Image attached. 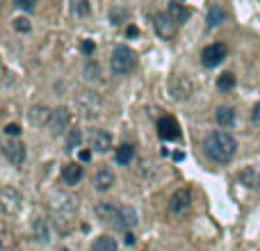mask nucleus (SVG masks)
Wrapping results in <instances>:
<instances>
[{
	"label": "nucleus",
	"instance_id": "29",
	"mask_svg": "<svg viewBox=\"0 0 260 251\" xmlns=\"http://www.w3.org/2000/svg\"><path fill=\"white\" fill-rule=\"evenodd\" d=\"M5 133L12 135V137H16V135H21V126H16V124H7V126H5Z\"/></svg>",
	"mask_w": 260,
	"mask_h": 251
},
{
	"label": "nucleus",
	"instance_id": "26",
	"mask_svg": "<svg viewBox=\"0 0 260 251\" xmlns=\"http://www.w3.org/2000/svg\"><path fill=\"white\" fill-rule=\"evenodd\" d=\"M14 30L16 32H30V21L25 18V16H18V18H14Z\"/></svg>",
	"mask_w": 260,
	"mask_h": 251
},
{
	"label": "nucleus",
	"instance_id": "32",
	"mask_svg": "<svg viewBox=\"0 0 260 251\" xmlns=\"http://www.w3.org/2000/svg\"><path fill=\"white\" fill-rule=\"evenodd\" d=\"M80 160H82V162L91 160V151H80Z\"/></svg>",
	"mask_w": 260,
	"mask_h": 251
},
{
	"label": "nucleus",
	"instance_id": "9",
	"mask_svg": "<svg viewBox=\"0 0 260 251\" xmlns=\"http://www.w3.org/2000/svg\"><path fill=\"white\" fill-rule=\"evenodd\" d=\"M153 25H156V32L162 39L176 37V32H178V23L173 21V18H171L167 12H162V14H156V21H153Z\"/></svg>",
	"mask_w": 260,
	"mask_h": 251
},
{
	"label": "nucleus",
	"instance_id": "10",
	"mask_svg": "<svg viewBox=\"0 0 260 251\" xmlns=\"http://www.w3.org/2000/svg\"><path fill=\"white\" fill-rule=\"evenodd\" d=\"M157 135L164 142H173L180 137V126L173 117H162L157 121Z\"/></svg>",
	"mask_w": 260,
	"mask_h": 251
},
{
	"label": "nucleus",
	"instance_id": "20",
	"mask_svg": "<svg viewBox=\"0 0 260 251\" xmlns=\"http://www.w3.org/2000/svg\"><path fill=\"white\" fill-rule=\"evenodd\" d=\"M135 158V148L130 146V144H121L117 151H114V160H117V164H130Z\"/></svg>",
	"mask_w": 260,
	"mask_h": 251
},
{
	"label": "nucleus",
	"instance_id": "24",
	"mask_svg": "<svg viewBox=\"0 0 260 251\" xmlns=\"http://www.w3.org/2000/svg\"><path fill=\"white\" fill-rule=\"evenodd\" d=\"M80 142H82V133L78 130V128H71L67 135V148L69 151H73L75 146H80Z\"/></svg>",
	"mask_w": 260,
	"mask_h": 251
},
{
	"label": "nucleus",
	"instance_id": "16",
	"mask_svg": "<svg viewBox=\"0 0 260 251\" xmlns=\"http://www.w3.org/2000/svg\"><path fill=\"white\" fill-rule=\"evenodd\" d=\"M238 178H240V183L246 185V187H258V185H260V171L256 169V167H251V164L240 171Z\"/></svg>",
	"mask_w": 260,
	"mask_h": 251
},
{
	"label": "nucleus",
	"instance_id": "30",
	"mask_svg": "<svg viewBox=\"0 0 260 251\" xmlns=\"http://www.w3.org/2000/svg\"><path fill=\"white\" fill-rule=\"evenodd\" d=\"M126 35H128V37H137V35H139V28H137V25H128Z\"/></svg>",
	"mask_w": 260,
	"mask_h": 251
},
{
	"label": "nucleus",
	"instance_id": "14",
	"mask_svg": "<svg viewBox=\"0 0 260 251\" xmlns=\"http://www.w3.org/2000/svg\"><path fill=\"white\" fill-rule=\"evenodd\" d=\"M62 180L67 185H78L82 180V167L78 162H69L64 169H62Z\"/></svg>",
	"mask_w": 260,
	"mask_h": 251
},
{
	"label": "nucleus",
	"instance_id": "6",
	"mask_svg": "<svg viewBox=\"0 0 260 251\" xmlns=\"http://www.w3.org/2000/svg\"><path fill=\"white\" fill-rule=\"evenodd\" d=\"M226 53H228L226 44H219V41H217V44H210L203 48V53H201V62H203V67L215 69L226 59Z\"/></svg>",
	"mask_w": 260,
	"mask_h": 251
},
{
	"label": "nucleus",
	"instance_id": "21",
	"mask_svg": "<svg viewBox=\"0 0 260 251\" xmlns=\"http://www.w3.org/2000/svg\"><path fill=\"white\" fill-rule=\"evenodd\" d=\"M91 251H117V240L112 235H101L94 240Z\"/></svg>",
	"mask_w": 260,
	"mask_h": 251
},
{
	"label": "nucleus",
	"instance_id": "28",
	"mask_svg": "<svg viewBox=\"0 0 260 251\" xmlns=\"http://www.w3.org/2000/svg\"><path fill=\"white\" fill-rule=\"evenodd\" d=\"M16 5L21 9H25V12H32L35 5H37V0H16Z\"/></svg>",
	"mask_w": 260,
	"mask_h": 251
},
{
	"label": "nucleus",
	"instance_id": "17",
	"mask_svg": "<svg viewBox=\"0 0 260 251\" xmlns=\"http://www.w3.org/2000/svg\"><path fill=\"white\" fill-rule=\"evenodd\" d=\"M208 28H217V25H222L224 21H226V12L222 9V5H217V2H212L208 7Z\"/></svg>",
	"mask_w": 260,
	"mask_h": 251
},
{
	"label": "nucleus",
	"instance_id": "5",
	"mask_svg": "<svg viewBox=\"0 0 260 251\" xmlns=\"http://www.w3.org/2000/svg\"><path fill=\"white\" fill-rule=\"evenodd\" d=\"M169 91H171V96L176 98V101H187V98L194 94V82L190 80L187 75L176 73L169 80Z\"/></svg>",
	"mask_w": 260,
	"mask_h": 251
},
{
	"label": "nucleus",
	"instance_id": "23",
	"mask_svg": "<svg viewBox=\"0 0 260 251\" xmlns=\"http://www.w3.org/2000/svg\"><path fill=\"white\" fill-rule=\"evenodd\" d=\"M235 75L230 73V71H226V73H222L219 78H217V87L222 89V91H228V89H233L235 87Z\"/></svg>",
	"mask_w": 260,
	"mask_h": 251
},
{
	"label": "nucleus",
	"instance_id": "1",
	"mask_svg": "<svg viewBox=\"0 0 260 251\" xmlns=\"http://www.w3.org/2000/svg\"><path fill=\"white\" fill-rule=\"evenodd\" d=\"M238 151V142L226 130H212L203 137V153L208 155L212 162H230Z\"/></svg>",
	"mask_w": 260,
	"mask_h": 251
},
{
	"label": "nucleus",
	"instance_id": "18",
	"mask_svg": "<svg viewBox=\"0 0 260 251\" xmlns=\"http://www.w3.org/2000/svg\"><path fill=\"white\" fill-rule=\"evenodd\" d=\"M167 14L171 16V18H173V21L178 23H185L187 21V16H190V12H187L185 7H183V5H180L178 0H171L169 2V7H167Z\"/></svg>",
	"mask_w": 260,
	"mask_h": 251
},
{
	"label": "nucleus",
	"instance_id": "12",
	"mask_svg": "<svg viewBox=\"0 0 260 251\" xmlns=\"http://www.w3.org/2000/svg\"><path fill=\"white\" fill-rule=\"evenodd\" d=\"M89 146L96 151V153H107L112 148V135L107 133V130H101V128H96V130H91L89 135Z\"/></svg>",
	"mask_w": 260,
	"mask_h": 251
},
{
	"label": "nucleus",
	"instance_id": "3",
	"mask_svg": "<svg viewBox=\"0 0 260 251\" xmlns=\"http://www.w3.org/2000/svg\"><path fill=\"white\" fill-rule=\"evenodd\" d=\"M135 64H137V55H135L133 48H128V46H117V48L112 51V57H110L112 73L126 75L135 69Z\"/></svg>",
	"mask_w": 260,
	"mask_h": 251
},
{
	"label": "nucleus",
	"instance_id": "19",
	"mask_svg": "<svg viewBox=\"0 0 260 251\" xmlns=\"http://www.w3.org/2000/svg\"><path fill=\"white\" fill-rule=\"evenodd\" d=\"M215 119L222 128H228V126H233V121H235V112H233V108H228V105H222V108H217Z\"/></svg>",
	"mask_w": 260,
	"mask_h": 251
},
{
	"label": "nucleus",
	"instance_id": "34",
	"mask_svg": "<svg viewBox=\"0 0 260 251\" xmlns=\"http://www.w3.org/2000/svg\"><path fill=\"white\" fill-rule=\"evenodd\" d=\"M57 251H71V249H67V247H60V249H57Z\"/></svg>",
	"mask_w": 260,
	"mask_h": 251
},
{
	"label": "nucleus",
	"instance_id": "31",
	"mask_svg": "<svg viewBox=\"0 0 260 251\" xmlns=\"http://www.w3.org/2000/svg\"><path fill=\"white\" fill-rule=\"evenodd\" d=\"M251 119L256 121V124H260V103H256V108H253V114H251Z\"/></svg>",
	"mask_w": 260,
	"mask_h": 251
},
{
	"label": "nucleus",
	"instance_id": "15",
	"mask_svg": "<svg viewBox=\"0 0 260 251\" xmlns=\"http://www.w3.org/2000/svg\"><path fill=\"white\" fill-rule=\"evenodd\" d=\"M51 112L44 105H35L30 112H28V119H30L32 126H48V119H51Z\"/></svg>",
	"mask_w": 260,
	"mask_h": 251
},
{
	"label": "nucleus",
	"instance_id": "25",
	"mask_svg": "<svg viewBox=\"0 0 260 251\" xmlns=\"http://www.w3.org/2000/svg\"><path fill=\"white\" fill-rule=\"evenodd\" d=\"M71 9L75 16H87L89 14V0H71Z\"/></svg>",
	"mask_w": 260,
	"mask_h": 251
},
{
	"label": "nucleus",
	"instance_id": "4",
	"mask_svg": "<svg viewBox=\"0 0 260 251\" xmlns=\"http://www.w3.org/2000/svg\"><path fill=\"white\" fill-rule=\"evenodd\" d=\"M167 208H169V213H173V215L187 213V210L192 208V190H190V187H180V190H176V192L169 197Z\"/></svg>",
	"mask_w": 260,
	"mask_h": 251
},
{
	"label": "nucleus",
	"instance_id": "2",
	"mask_svg": "<svg viewBox=\"0 0 260 251\" xmlns=\"http://www.w3.org/2000/svg\"><path fill=\"white\" fill-rule=\"evenodd\" d=\"M96 215L103 219L105 224H112L114 229L119 231H128L137 226V210L130 206H117V203H98L96 206Z\"/></svg>",
	"mask_w": 260,
	"mask_h": 251
},
{
	"label": "nucleus",
	"instance_id": "22",
	"mask_svg": "<svg viewBox=\"0 0 260 251\" xmlns=\"http://www.w3.org/2000/svg\"><path fill=\"white\" fill-rule=\"evenodd\" d=\"M32 233H35V237H37L39 242H48V224L44 222V219H35V224H32Z\"/></svg>",
	"mask_w": 260,
	"mask_h": 251
},
{
	"label": "nucleus",
	"instance_id": "27",
	"mask_svg": "<svg viewBox=\"0 0 260 251\" xmlns=\"http://www.w3.org/2000/svg\"><path fill=\"white\" fill-rule=\"evenodd\" d=\"M80 51L85 53V55H94V51H96V46H94V41H89V39H85L80 44Z\"/></svg>",
	"mask_w": 260,
	"mask_h": 251
},
{
	"label": "nucleus",
	"instance_id": "13",
	"mask_svg": "<svg viewBox=\"0 0 260 251\" xmlns=\"http://www.w3.org/2000/svg\"><path fill=\"white\" fill-rule=\"evenodd\" d=\"M117 183V176H114V171L110 167H101L96 171V176H94V187H96L98 192H107L112 190V185Z\"/></svg>",
	"mask_w": 260,
	"mask_h": 251
},
{
	"label": "nucleus",
	"instance_id": "8",
	"mask_svg": "<svg viewBox=\"0 0 260 251\" xmlns=\"http://www.w3.org/2000/svg\"><path fill=\"white\" fill-rule=\"evenodd\" d=\"M69 124H71V112L67 108H57V110L51 112V119H48V128H51L52 135H62L69 130Z\"/></svg>",
	"mask_w": 260,
	"mask_h": 251
},
{
	"label": "nucleus",
	"instance_id": "33",
	"mask_svg": "<svg viewBox=\"0 0 260 251\" xmlns=\"http://www.w3.org/2000/svg\"><path fill=\"white\" fill-rule=\"evenodd\" d=\"M126 244H128V247H133V244H135V235H133V233H126Z\"/></svg>",
	"mask_w": 260,
	"mask_h": 251
},
{
	"label": "nucleus",
	"instance_id": "7",
	"mask_svg": "<svg viewBox=\"0 0 260 251\" xmlns=\"http://www.w3.org/2000/svg\"><path fill=\"white\" fill-rule=\"evenodd\" d=\"M21 194L16 192L14 187H2L0 190V213L5 215H16L21 210Z\"/></svg>",
	"mask_w": 260,
	"mask_h": 251
},
{
	"label": "nucleus",
	"instance_id": "11",
	"mask_svg": "<svg viewBox=\"0 0 260 251\" xmlns=\"http://www.w3.org/2000/svg\"><path fill=\"white\" fill-rule=\"evenodd\" d=\"M2 155H5L12 164H23V160H25V146H23V142H16V140L5 142V144H2Z\"/></svg>",
	"mask_w": 260,
	"mask_h": 251
}]
</instances>
